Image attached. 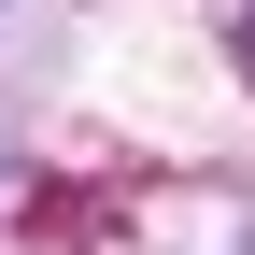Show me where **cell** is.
I'll return each instance as SVG.
<instances>
[{"mask_svg":"<svg viewBox=\"0 0 255 255\" xmlns=\"http://www.w3.org/2000/svg\"><path fill=\"white\" fill-rule=\"evenodd\" d=\"M227 71L255 85V0H241V14H227Z\"/></svg>","mask_w":255,"mask_h":255,"instance_id":"6da1fadb","label":"cell"}]
</instances>
